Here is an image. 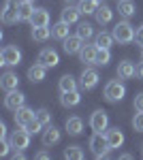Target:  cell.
Listing matches in <instances>:
<instances>
[{"label": "cell", "instance_id": "ba28073f", "mask_svg": "<svg viewBox=\"0 0 143 160\" xmlns=\"http://www.w3.org/2000/svg\"><path fill=\"white\" fill-rule=\"evenodd\" d=\"M81 47H84V38L79 37V34H69V37L62 41V49L66 51L69 56L79 53V51H81Z\"/></svg>", "mask_w": 143, "mask_h": 160}, {"label": "cell", "instance_id": "6da1fadb", "mask_svg": "<svg viewBox=\"0 0 143 160\" xmlns=\"http://www.w3.org/2000/svg\"><path fill=\"white\" fill-rule=\"evenodd\" d=\"M135 28L130 26V22L128 19H122V22H118V24L113 26V38L118 41L120 45H128V43H132L135 41Z\"/></svg>", "mask_w": 143, "mask_h": 160}, {"label": "cell", "instance_id": "8fae6325", "mask_svg": "<svg viewBox=\"0 0 143 160\" xmlns=\"http://www.w3.org/2000/svg\"><path fill=\"white\" fill-rule=\"evenodd\" d=\"M34 118H36V111H32L30 107H26V105L15 111V124L17 126H28Z\"/></svg>", "mask_w": 143, "mask_h": 160}, {"label": "cell", "instance_id": "d6986e66", "mask_svg": "<svg viewBox=\"0 0 143 160\" xmlns=\"http://www.w3.org/2000/svg\"><path fill=\"white\" fill-rule=\"evenodd\" d=\"M96 53H98L96 45H84L81 51H79V58H81L84 64H96Z\"/></svg>", "mask_w": 143, "mask_h": 160}, {"label": "cell", "instance_id": "f546056e", "mask_svg": "<svg viewBox=\"0 0 143 160\" xmlns=\"http://www.w3.org/2000/svg\"><path fill=\"white\" fill-rule=\"evenodd\" d=\"M64 158L66 160H84L85 154L79 145H69V148L64 149Z\"/></svg>", "mask_w": 143, "mask_h": 160}, {"label": "cell", "instance_id": "e0dca14e", "mask_svg": "<svg viewBox=\"0 0 143 160\" xmlns=\"http://www.w3.org/2000/svg\"><path fill=\"white\" fill-rule=\"evenodd\" d=\"M30 26H32V28L49 26V13H47V9H34L32 17H30Z\"/></svg>", "mask_w": 143, "mask_h": 160}, {"label": "cell", "instance_id": "ab89813d", "mask_svg": "<svg viewBox=\"0 0 143 160\" xmlns=\"http://www.w3.org/2000/svg\"><path fill=\"white\" fill-rule=\"evenodd\" d=\"M34 158H36V160H49L51 156H49L47 152H36V154H34Z\"/></svg>", "mask_w": 143, "mask_h": 160}, {"label": "cell", "instance_id": "f1b7e54d", "mask_svg": "<svg viewBox=\"0 0 143 160\" xmlns=\"http://www.w3.org/2000/svg\"><path fill=\"white\" fill-rule=\"evenodd\" d=\"M113 34H109V32H98L96 34V41H94V45L96 47H103V49H109L111 45H113Z\"/></svg>", "mask_w": 143, "mask_h": 160}, {"label": "cell", "instance_id": "30bf717a", "mask_svg": "<svg viewBox=\"0 0 143 160\" xmlns=\"http://www.w3.org/2000/svg\"><path fill=\"white\" fill-rule=\"evenodd\" d=\"M79 79H81V88L84 90H94L98 86V73H96L94 68H84Z\"/></svg>", "mask_w": 143, "mask_h": 160}, {"label": "cell", "instance_id": "7c38bea8", "mask_svg": "<svg viewBox=\"0 0 143 160\" xmlns=\"http://www.w3.org/2000/svg\"><path fill=\"white\" fill-rule=\"evenodd\" d=\"M36 62H41V64L47 66V68H54V66H58L60 56H58V51H56V49H43L41 53H38V60H36Z\"/></svg>", "mask_w": 143, "mask_h": 160}, {"label": "cell", "instance_id": "52a82bcc", "mask_svg": "<svg viewBox=\"0 0 143 160\" xmlns=\"http://www.w3.org/2000/svg\"><path fill=\"white\" fill-rule=\"evenodd\" d=\"M24 105H26V96L22 92H17V90L7 92V96H4V107L9 111H17L19 107H24Z\"/></svg>", "mask_w": 143, "mask_h": 160}, {"label": "cell", "instance_id": "9a60e30c", "mask_svg": "<svg viewBox=\"0 0 143 160\" xmlns=\"http://www.w3.org/2000/svg\"><path fill=\"white\" fill-rule=\"evenodd\" d=\"M105 137H107V143L111 149L122 148V143H124V132L120 128H109L107 132H105Z\"/></svg>", "mask_w": 143, "mask_h": 160}, {"label": "cell", "instance_id": "7a4b0ae2", "mask_svg": "<svg viewBox=\"0 0 143 160\" xmlns=\"http://www.w3.org/2000/svg\"><path fill=\"white\" fill-rule=\"evenodd\" d=\"M88 143H90V149H92V154H94L96 158H107L109 152H111L105 132H94V135L90 137V141H88Z\"/></svg>", "mask_w": 143, "mask_h": 160}, {"label": "cell", "instance_id": "ee69618b", "mask_svg": "<svg viewBox=\"0 0 143 160\" xmlns=\"http://www.w3.org/2000/svg\"><path fill=\"white\" fill-rule=\"evenodd\" d=\"M141 60H143V47H141Z\"/></svg>", "mask_w": 143, "mask_h": 160}, {"label": "cell", "instance_id": "e575fe53", "mask_svg": "<svg viewBox=\"0 0 143 160\" xmlns=\"http://www.w3.org/2000/svg\"><path fill=\"white\" fill-rule=\"evenodd\" d=\"M36 120L43 124V126H49V124H51V113H49L47 109H38L36 111Z\"/></svg>", "mask_w": 143, "mask_h": 160}, {"label": "cell", "instance_id": "484cf974", "mask_svg": "<svg viewBox=\"0 0 143 160\" xmlns=\"http://www.w3.org/2000/svg\"><path fill=\"white\" fill-rule=\"evenodd\" d=\"M58 88L60 92H73V90H77V79L73 75H62L58 81Z\"/></svg>", "mask_w": 143, "mask_h": 160}, {"label": "cell", "instance_id": "8d00e7d4", "mask_svg": "<svg viewBox=\"0 0 143 160\" xmlns=\"http://www.w3.org/2000/svg\"><path fill=\"white\" fill-rule=\"evenodd\" d=\"M11 141H7V139H2V143H0V156H7L9 154V149H11Z\"/></svg>", "mask_w": 143, "mask_h": 160}, {"label": "cell", "instance_id": "8992f818", "mask_svg": "<svg viewBox=\"0 0 143 160\" xmlns=\"http://www.w3.org/2000/svg\"><path fill=\"white\" fill-rule=\"evenodd\" d=\"M9 141H11L13 149H26L28 145H30V132L26 130L24 126H19V130H15Z\"/></svg>", "mask_w": 143, "mask_h": 160}, {"label": "cell", "instance_id": "5b68a950", "mask_svg": "<svg viewBox=\"0 0 143 160\" xmlns=\"http://www.w3.org/2000/svg\"><path fill=\"white\" fill-rule=\"evenodd\" d=\"M17 4H19V0H7V2H4V7H2V22H4L7 26L17 24V22H19Z\"/></svg>", "mask_w": 143, "mask_h": 160}, {"label": "cell", "instance_id": "9c48e42d", "mask_svg": "<svg viewBox=\"0 0 143 160\" xmlns=\"http://www.w3.org/2000/svg\"><path fill=\"white\" fill-rule=\"evenodd\" d=\"M90 126H92V130L94 132H103V130H107L109 126V115L105 111H94L92 115H90Z\"/></svg>", "mask_w": 143, "mask_h": 160}, {"label": "cell", "instance_id": "ffe728a7", "mask_svg": "<svg viewBox=\"0 0 143 160\" xmlns=\"http://www.w3.org/2000/svg\"><path fill=\"white\" fill-rule=\"evenodd\" d=\"M60 102H62V107H77V105L81 102V94H79L77 90H73V92H62Z\"/></svg>", "mask_w": 143, "mask_h": 160}, {"label": "cell", "instance_id": "44dd1931", "mask_svg": "<svg viewBox=\"0 0 143 160\" xmlns=\"http://www.w3.org/2000/svg\"><path fill=\"white\" fill-rule=\"evenodd\" d=\"M17 11H19V22H30V17H32V13H34L32 0H19Z\"/></svg>", "mask_w": 143, "mask_h": 160}, {"label": "cell", "instance_id": "cb8c5ba5", "mask_svg": "<svg viewBox=\"0 0 143 160\" xmlns=\"http://www.w3.org/2000/svg\"><path fill=\"white\" fill-rule=\"evenodd\" d=\"M94 17H96V22H98L100 26H107L109 22L113 19V11L109 9L107 4H100V7H98V11L94 13Z\"/></svg>", "mask_w": 143, "mask_h": 160}, {"label": "cell", "instance_id": "74e56055", "mask_svg": "<svg viewBox=\"0 0 143 160\" xmlns=\"http://www.w3.org/2000/svg\"><path fill=\"white\" fill-rule=\"evenodd\" d=\"M135 109H137V111H143V92L135 96Z\"/></svg>", "mask_w": 143, "mask_h": 160}, {"label": "cell", "instance_id": "83f0119b", "mask_svg": "<svg viewBox=\"0 0 143 160\" xmlns=\"http://www.w3.org/2000/svg\"><path fill=\"white\" fill-rule=\"evenodd\" d=\"M69 26H71V24H66V22H62V19H60L56 26H51V37L64 41V38L69 37Z\"/></svg>", "mask_w": 143, "mask_h": 160}, {"label": "cell", "instance_id": "1f68e13d", "mask_svg": "<svg viewBox=\"0 0 143 160\" xmlns=\"http://www.w3.org/2000/svg\"><path fill=\"white\" fill-rule=\"evenodd\" d=\"M77 34L84 38V41H88V38L94 37V28H92V24H88V22H81V24L77 26Z\"/></svg>", "mask_w": 143, "mask_h": 160}, {"label": "cell", "instance_id": "f6af8a7d", "mask_svg": "<svg viewBox=\"0 0 143 160\" xmlns=\"http://www.w3.org/2000/svg\"><path fill=\"white\" fill-rule=\"evenodd\" d=\"M98 2H100V4H103V2H105V0H98Z\"/></svg>", "mask_w": 143, "mask_h": 160}, {"label": "cell", "instance_id": "d4e9b609", "mask_svg": "<svg viewBox=\"0 0 143 160\" xmlns=\"http://www.w3.org/2000/svg\"><path fill=\"white\" fill-rule=\"evenodd\" d=\"M115 7H118L120 15H122L124 19L132 17V15H135V11H137V9H135V2H132V0H118V4H115Z\"/></svg>", "mask_w": 143, "mask_h": 160}, {"label": "cell", "instance_id": "2e32d148", "mask_svg": "<svg viewBox=\"0 0 143 160\" xmlns=\"http://www.w3.org/2000/svg\"><path fill=\"white\" fill-rule=\"evenodd\" d=\"M45 73H47V66H43L41 62H36V64H32V66L28 68V79H30L32 83H38V81L45 79Z\"/></svg>", "mask_w": 143, "mask_h": 160}, {"label": "cell", "instance_id": "4316f807", "mask_svg": "<svg viewBox=\"0 0 143 160\" xmlns=\"http://www.w3.org/2000/svg\"><path fill=\"white\" fill-rule=\"evenodd\" d=\"M79 11H81V15H94L96 11H98V7H100V2L98 0H79Z\"/></svg>", "mask_w": 143, "mask_h": 160}, {"label": "cell", "instance_id": "4fadbf2b", "mask_svg": "<svg viewBox=\"0 0 143 160\" xmlns=\"http://www.w3.org/2000/svg\"><path fill=\"white\" fill-rule=\"evenodd\" d=\"M17 86H19V77L13 73V71H7V73H2V77H0V88H2L4 92L17 90Z\"/></svg>", "mask_w": 143, "mask_h": 160}, {"label": "cell", "instance_id": "b9f144b4", "mask_svg": "<svg viewBox=\"0 0 143 160\" xmlns=\"http://www.w3.org/2000/svg\"><path fill=\"white\" fill-rule=\"evenodd\" d=\"M4 137H7V126L0 122V139H4Z\"/></svg>", "mask_w": 143, "mask_h": 160}, {"label": "cell", "instance_id": "5bb4252c", "mask_svg": "<svg viewBox=\"0 0 143 160\" xmlns=\"http://www.w3.org/2000/svg\"><path fill=\"white\" fill-rule=\"evenodd\" d=\"M41 141H43V145L45 148H51V145H56L60 141V130L56 126H45V130H43V137H41Z\"/></svg>", "mask_w": 143, "mask_h": 160}, {"label": "cell", "instance_id": "d590c367", "mask_svg": "<svg viewBox=\"0 0 143 160\" xmlns=\"http://www.w3.org/2000/svg\"><path fill=\"white\" fill-rule=\"evenodd\" d=\"M132 128L137 132H143V111H137L135 118H132Z\"/></svg>", "mask_w": 143, "mask_h": 160}, {"label": "cell", "instance_id": "7402d4cb", "mask_svg": "<svg viewBox=\"0 0 143 160\" xmlns=\"http://www.w3.org/2000/svg\"><path fill=\"white\" fill-rule=\"evenodd\" d=\"M66 132L73 137H77V135H81V130H84V120L81 118H77V115H73V118H69L66 120Z\"/></svg>", "mask_w": 143, "mask_h": 160}, {"label": "cell", "instance_id": "f35d334b", "mask_svg": "<svg viewBox=\"0 0 143 160\" xmlns=\"http://www.w3.org/2000/svg\"><path fill=\"white\" fill-rule=\"evenodd\" d=\"M135 41H137L139 45H143V26L137 28V32H135Z\"/></svg>", "mask_w": 143, "mask_h": 160}, {"label": "cell", "instance_id": "4dcf8cb0", "mask_svg": "<svg viewBox=\"0 0 143 160\" xmlns=\"http://www.w3.org/2000/svg\"><path fill=\"white\" fill-rule=\"evenodd\" d=\"M51 37V28L49 26H38V28H32V38L38 41V43H43V41H47Z\"/></svg>", "mask_w": 143, "mask_h": 160}, {"label": "cell", "instance_id": "7bdbcfd3", "mask_svg": "<svg viewBox=\"0 0 143 160\" xmlns=\"http://www.w3.org/2000/svg\"><path fill=\"white\" fill-rule=\"evenodd\" d=\"M64 2H66V4H71V2H79V0H64Z\"/></svg>", "mask_w": 143, "mask_h": 160}, {"label": "cell", "instance_id": "603a6c76", "mask_svg": "<svg viewBox=\"0 0 143 160\" xmlns=\"http://www.w3.org/2000/svg\"><path fill=\"white\" fill-rule=\"evenodd\" d=\"M79 15H81V11H79V7H71V4H69V7H66V9L62 11V15H60V19L73 26V24H77V22H79Z\"/></svg>", "mask_w": 143, "mask_h": 160}, {"label": "cell", "instance_id": "3957f363", "mask_svg": "<svg viewBox=\"0 0 143 160\" xmlns=\"http://www.w3.org/2000/svg\"><path fill=\"white\" fill-rule=\"evenodd\" d=\"M124 96H126V86L120 79H111L107 86H105V98L109 102H120Z\"/></svg>", "mask_w": 143, "mask_h": 160}, {"label": "cell", "instance_id": "d6a6232c", "mask_svg": "<svg viewBox=\"0 0 143 160\" xmlns=\"http://www.w3.org/2000/svg\"><path fill=\"white\" fill-rule=\"evenodd\" d=\"M109 62H111V51L98 47V53H96V64H98V66H107Z\"/></svg>", "mask_w": 143, "mask_h": 160}, {"label": "cell", "instance_id": "60d3db41", "mask_svg": "<svg viewBox=\"0 0 143 160\" xmlns=\"http://www.w3.org/2000/svg\"><path fill=\"white\" fill-rule=\"evenodd\" d=\"M137 77H141V79H143V62L137 64Z\"/></svg>", "mask_w": 143, "mask_h": 160}, {"label": "cell", "instance_id": "836d02e7", "mask_svg": "<svg viewBox=\"0 0 143 160\" xmlns=\"http://www.w3.org/2000/svg\"><path fill=\"white\" fill-rule=\"evenodd\" d=\"M26 130H28V132H30V135H38V132H43V128H45V126H43V124L38 122V120H32V122L28 124V126H24Z\"/></svg>", "mask_w": 143, "mask_h": 160}, {"label": "cell", "instance_id": "277c9868", "mask_svg": "<svg viewBox=\"0 0 143 160\" xmlns=\"http://www.w3.org/2000/svg\"><path fill=\"white\" fill-rule=\"evenodd\" d=\"M19 62H22V51L17 49L15 45L2 47V51H0V64H4V66H17Z\"/></svg>", "mask_w": 143, "mask_h": 160}, {"label": "cell", "instance_id": "ac0fdd59", "mask_svg": "<svg viewBox=\"0 0 143 160\" xmlns=\"http://www.w3.org/2000/svg\"><path fill=\"white\" fill-rule=\"evenodd\" d=\"M135 75H137V66H135L130 60L120 62V66H118V77L120 79H132Z\"/></svg>", "mask_w": 143, "mask_h": 160}]
</instances>
